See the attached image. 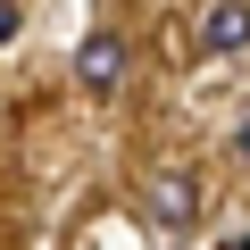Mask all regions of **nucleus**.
<instances>
[{
	"instance_id": "nucleus-3",
	"label": "nucleus",
	"mask_w": 250,
	"mask_h": 250,
	"mask_svg": "<svg viewBox=\"0 0 250 250\" xmlns=\"http://www.w3.org/2000/svg\"><path fill=\"white\" fill-rule=\"evenodd\" d=\"M200 50H217V59L250 50V0H208L200 9Z\"/></svg>"
},
{
	"instance_id": "nucleus-6",
	"label": "nucleus",
	"mask_w": 250,
	"mask_h": 250,
	"mask_svg": "<svg viewBox=\"0 0 250 250\" xmlns=\"http://www.w3.org/2000/svg\"><path fill=\"white\" fill-rule=\"evenodd\" d=\"M217 250H250V233H233V242H217Z\"/></svg>"
},
{
	"instance_id": "nucleus-5",
	"label": "nucleus",
	"mask_w": 250,
	"mask_h": 250,
	"mask_svg": "<svg viewBox=\"0 0 250 250\" xmlns=\"http://www.w3.org/2000/svg\"><path fill=\"white\" fill-rule=\"evenodd\" d=\"M233 159L250 167V108H242V125H233Z\"/></svg>"
},
{
	"instance_id": "nucleus-2",
	"label": "nucleus",
	"mask_w": 250,
	"mask_h": 250,
	"mask_svg": "<svg viewBox=\"0 0 250 250\" xmlns=\"http://www.w3.org/2000/svg\"><path fill=\"white\" fill-rule=\"evenodd\" d=\"M75 83H83L92 100H108V92L125 83V42H117V34H83V50H75Z\"/></svg>"
},
{
	"instance_id": "nucleus-1",
	"label": "nucleus",
	"mask_w": 250,
	"mask_h": 250,
	"mask_svg": "<svg viewBox=\"0 0 250 250\" xmlns=\"http://www.w3.org/2000/svg\"><path fill=\"white\" fill-rule=\"evenodd\" d=\"M142 217H150V233H192V217H200V184H192V167H150V184H142Z\"/></svg>"
},
{
	"instance_id": "nucleus-4",
	"label": "nucleus",
	"mask_w": 250,
	"mask_h": 250,
	"mask_svg": "<svg viewBox=\"0 0 250 250\" xmlns=\"http://www.w3.org/2000/svg\"><path fill=\"white\" fill-rule=\"evenodd\" d=\"M17 17H25L17 0H0V42H17Z\"/></svg>"
}]
</instances>
